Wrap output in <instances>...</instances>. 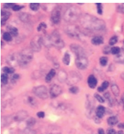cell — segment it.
I'll return each instance as SVG.
<instances>
[{"mask_svg":"<svg viewBox=\"0 0 124 134\" xmlns=\"http://www.w3.org/2000/svg\"><path fill=\"white\" fill-rule=\"evenodd\" d=\"M77 4H78V5H84V3H78Z\"/></svg>","mask_w":124,"mask_h":134,"instance_id":"obj_52","label":"cell"},{"mask_svg":"<svg viewBox=\"0 0 124 134\" xmlns=\"http://www.w3.org/2000/svg\"><path fill=\"white\" fill-rule=\"evenodd\" d=\"M79 91H80L79 88L77 86H73L69 88V92L73 94H76L78 93Z\"/></svg>","mask_w":124,"mask_h":134,"instance_id":"obj_31","label":"cell"},{"mask_svg":"<svg viewBox=\"0 0 124 134\" xmlns=\"http://www.w3.org/2000/svg\"><path fill=\"white\" fill-rule=\"evenodd\" d=\"M75 63L77 68L80 70H84L86 69L88 65V60L86 56L77 57Z\"/></svg>","mask_w":124,"mask_h":134,"instance_id":"obj_9","label":"cell"},{"mask_svg":"<svg viewBox=\"0 0 124 134\" xmlns=\"http://www.w3.org/2000/svg\"><path fill=\"white\" fill-rule=\"evenodd\" d=\"M65 32L67 35L72 39H80V30L74 26H69L66 27Z\"/></svg>","mask_w":124,"mask_h":134,"instance_id":"obj_6","label":"cell"},{"mask_svg":"<svg viewBox=\"0 0 124 134\" xmlns=\"http://www.w3.org/2000/svg\"><path fill=\"white\" fill-rule=\"evenodd\" d=\"M118 41V37L116 36L112 37L109 40V44L110 45H114Z\"/></svg>","mask_w":124,"mask_h":134,"instance_id":"obj_34","label":"cell"},{"mask_svg":"<svg viewBox=\"0 0 124 134\" xmlns=\"http://www.w3.org/2000/svg\"><path fill=\"white\" fill-rule=\"evenodd\" d=\"M3 72L6 74H13L15 72V69L13 67H9L7 66L4 67L2 69Z\"/></svg>","mask_w":124,"mask_h":134,"instance_id":"obj_27","label":"cell"},{"mask_svg":"<svg viewBox=\"0 0 124 134\" xmlns=\"http://www.w3.org/2000/svg\"><path fill=\"white\" fill-rule=\"evenodd\" d=\"M36 133L34 131L31 130L29 129H26L23 131L22 134H35Z\"/></svg>","mask_w":124,"mask_h":134,"instance_id":"obj_43","label":"cell"},{"mask_svg":"<svg viewBox=\"0 0 124 134\" xmlns=\"http://www.w3.org/2000/svg\"><path fill=\"white\" fill-rule=\"evenodd\" d=\"M98 134H105V133H104V130H103L102 129H99V130H98Z\"/></svg>","mask_w":124,"mask_h":134,"instance_id":"obj_48","label":"cell"},{"mask_svg":"<svg viewBox=\"0 0 124 134\" xmlns=\"http://www.w3.org/2000/svg\"><path fill=\"white\" fill-rule=\"evenodd\" d=\"M91 43L94 45H99L103 43L104 39L101 36H94L91 40Z\"/></svg>","mask_w":124,"mask_h":134,"instance_id":"obj_18","label":"cell"},{"mask_svg":"<svg viewBox=\"0 0 124 134\" xmlns=\"http://www.w3.org/2000/svg\"><path fill=\"white\" fill-rule=\"evenodd\" d=\"M46 28H47V24L44 22H42L38 25V27L37 28V30L38 32H40L41 31H43V30H45V29Z\"/></svg>","mask_w":124,"mask_h":134,"instance_id":"obj_33","label":"cell"},{"mask_svg":"<svg viewBox=\"0 0 124 134\" xmlns=\"http://www.w3.org/2000/svg\"><path fill=\"white\" fill-rule=\"evenodd\" d=\"M94 97L97 100V101L99 102H100V103H104V99H103L100 95L95 93L94 94Z\"/></svg>","mask_w":124,"mask_h":134,"instance_id":"obj_39","label":"cell"},{"mask_svg":"<svg viewBox=\"0 0 124 134\" xmlns=\"http://www.w3.org/2000/svg\"><path fill=\"white\" fill-rule=\"evenodd\" d=\"M116 131L113 129H109L108 131H107V134H116Z\"/></svg>","mask_w":124,"mask_h":134,"instance_id":"obj_46","label":"cell"},{"mask_svg":"<svg viewBox=\"0 0 124 134\" xmlns=\"http://www.w3.org/2000/svg\"><path fill=\"white\" fill-rule=\"evenodd\" d=\"M24 7L23 6H20V5H15L12 8V10L15 12H18L20 11V10L22 9Z\"/></svg>","mask_w":124,"mask_h":134,"instance_id":"obj_40","label":"cell"},{"mask_svg":"<svg viewBox=\"0 0 124 134\" xmlns=\"http://www.w3.org/2000/svg\"><path fill=\"white\" fill-rule=\"evenodd\" d=\"M50 36V39L52 46L55 47L57 49H62L64 47V42L61 39L58 32L55 31L53 32Z\"/></svg>","mask_w":124,"mask_h":134,"instance_id":"obj_4","label":"cell"},{"mask_svg":"<svg viewBox=\"0 0 124 134\" xmlns=\"http://www.w3.org/2000/svg\"><path fill=\"white\" fill-rule=\"evenodd\" d=\"M43 44V37L36 35L32 39L30 42L31 49L33 51L39 52Z\"/></svg>","mask_w":124,"mask_h":134,"instance_id":"obj_7","label":"cell"},{"mask_svg":"<svg viewBox=\"0 0 124 134\" xmlns=\"http://www.w3.org/2000/svg\"><path fill=\"white\" fill-rule=\"evenodd\" d=\"M120 52V48L118 47H113L111 48V52L113 54H117Z\"/></svg>","mask_w":124,"mask_h":134,"instance_id":"obj_37","label":"cell"},{"mask_svg":"<svg viewBox=\"0 0 124 134\" xmlns=\"http://www.w3.org/2000/svg\"><path fill=\"white\" fill-rule=\"evenodd\" d=\"M61 19V9L59 7L55 8L51 12V20L54 24H58L60 22Z\"/></svg>","mask_w":124,"mask_h":134,"instance_id":"obj_11","label":"cell"},{"mask_svg":"<svg viewBox=\"0 0 124 134\" xmlns=\"http://www.w3.org/2000/svg\"><path fill=\"white\" fill-rule=\"evenodd\" d=\"M81 79L82 76L80 73L77 71H71L68 76L67 80L66 82L68 85L73 86V85L79 82Z\"/></svg>","mask_w":124,"mask_h":134,"instance_id":"obj_8","label":"cell"},{"mask_svg":"<svg viewBox=\"0 0 124 134\" xmlns=\"http://www.w3.org/2000/svg\"><path fill=\"white\" fill-rule=\"evenodd\" d=\"M7 63L12 66H16L18 64V54L13 53L10 54L7 57Z\"/></svg>","mask_w":124,"mask_h":134,"instance_id":"obj_13","label":"cell"},{"mask_svg":"<svg viewBox=\"0 0 124 134\" xmlns=\"http://www.w3.org/2000/svg\"><path fill=\"white\" fill-rule=\"evenodd\" d=\"M62 89L61 87L57 84L53 85L50 89V95L51 97L55 98L59 96L62 93Z\"/></svg>","mask_w":124,"mask_h":134,"instance_id":"obj_12","label":"cell"},{"mask_svg":"<svg viewBox=\"0 0 124 134\" xmlns=\"http://www.w3.org/2000/svg\"><path fill=\"white\" fill-rule=\"evenodd\" d=\"M88 86L91 89L95 88L97 84V80L93 75H90L88 79Z\"/></svg>","mask_w":124,"mask_h":134,"instance_id":"obj_14","label":"cell"},{"mask_svg":"<svg viewBox=\"0 0 124 134\" xmlns=\"http://www.w3.org/2000/svg\"><path fill=\"white\" fill-rule=\"evenodd\" d=\"M118 134H124V132H123V131H119V132H118Z\"/></svg>","mask_w":124,"mask_h":134,"instance_id":"obj_50","label":"cell"},{"mask_svg":"<svg viewBox=\"0 0 124 134\" xmlns=\"http://www.w3.org/2000/svg\"><path fill=\"white\" fill-rule=\"evenodd\" d=\"M26 102L30 105L31 106H34L36 105V99L31 96H28L26 99Z\"/></svg>","mask_w":124,"mask_h":134,"instance_id":"obj_25","label":"cell"},{"mask_svg":"<svg viewBox=\"0 0 124 134\" xmlns=\"http://www.w3.org/2000/svg\"><path fill=\"white\" fill-rule=\"evenodd\" d=\"M123 128L124 129V124H123Z\"/></svg>","mask_w":124,"mask_h":134,"instance_id":"obj_53","label":"cell"},{"mask_svg":"<svg viewBox=\"0 0 124 134\" xmlns=\"http://www.w3.org/2000/svg\"><path fill=\"white\" fill-rule=\"evenodd\" d=\"M19 78H20V76L18 74H16V73L14 74L11 77V81L12 83L15 82L18 80Z\"/></svg>","mask_w":124,"mask_h":134,"instance_id":"obj_38","label":"cell"},{"mask_svg":"<svg viewBox=\"0 0 124 134\" xmlns=\"http://www.w3.org/2000/svg\"><path fill=\"white\" fill-rule=\"evenodd\" d=\"M29 6L30 9L33 11H37L40 8V4L39 3H31Z\"/></svg>","mask_w":124,"mask_h":134,"instance_id":"obj_30","label":"cell"},{"mask_svg":"<svg viewBox=\"0 0 124 134\" xmlns=\"http://www.w3.org/2000/svg\"><path fill=\"white\" fill-rule=\"evenodd\" d=\"M36 123V120L33 118L29 119L27 121V125L28 126L31 127L34 125Z\"/></svg>","mask_w":124,"mask_h":134,"instance_id":"obj_35","label":"cell"},{"mask_svg":"<svg viewBox=\"0 0 124 134\" xmlns=\"http://www.w3.org/2000/svg\"><path fill=\"white\" fill-rule=\"evenodd\" d=\"M28 116L27 112L20 111L16 113L14 117V119L16 121H20L26 119Z\"/></svg>","mask_w":124,"mask_h":134,"instance_id":"obj_16","label":"cell"},{"mask_svg":"<svg viewBox=\"0 0 124 134\" xmlns=\"http://www.w3.org/2000/svg\"><path fill=\"white\" fill-rule=\"evenodd\" d=\"M19 18L20 20L24 23H27L30 20L31 16L26 12H22L19 14Z\"/></svg>","mask_w":124,"mask_h":134,"instance_id":"obj_20","label":"cell"},{"mask_svg":"<svg viewBox=\"0 0 124 134\" xmlns=\"http://www.w3.org/2000/svg\"><path fill=\"white\" fill-rule=\"evenodd\" d=\"M81 16V12L79 8L75 7H70L66 10L64 14L65 21L69 23L75 22L79 19Z\"/></svg>","mask_w":124,"mask_h":134,"instance_id":"obj_2","label":"cell"},{"mask_svg":"<svg viewBox=\"0 0 124 134\" xmlns=\"http://www.w3.org/2000/svg\"><path fill=\"white\" fill-rule=\"evenodd\" d=\"M69 47L71 51L73 53L75 54L77 57L82 56H86L84 49L80 45L76 43H73L70 45Z\"/></svg>","mask_w":124,"mask_h":134,"instance_id":"obj_10","label":"cell"},{"mask_svg":"<svg viewBox=\"0 0 124 134\" xmlns=\"http://www.w3.org/2000/svg\"><path fill=\"white\" fill-rule=\"evenodd\" d=\"M111 48H110L109 47H106L103 49V52L105 54H108L110 52H111Z\"/></svg>","mask_w":124,"mask_h":134,"instance_id":"obj_44","label":"cell"},{"mask_svg":"<svg viewBox=\"0 0 124 134\" xmlns=\"http://www.w3.org/2000/svg\"><path fill=\"white\" fill-rule=\"evenodd\" d=\"M97 90H98V92H103L104 91V90H103V89L102 88L101 86L98 87Z\"/></svg>","mask_w":124,"mask_h":134,"instance_id":"obj_49","label":"cell"},{"mask_svg":"<svg viewBox=\"0 0 124 134\" xmlns=\"http://www.w3.org/2000/svg\"><path fill=\"white\" fill-rule=\"evenodd\" d=\"M96 5L97 6V12L99 15H102L103 11H102V6L101 3H96Z\"/></svg>","mask_w":124,"mask_h":134,"instance_id":"obj_36","label":"cell"},{"mask_svg":"<svg viewBox=\"0 0 124 134\" xmlns=\"http://www.w3.org/2000/svg\"><path fill=\"white\" fill-rule=\"evenodd\" d=\"M56 74V70L54 69H51L50 71L46 75V77H45V81L47 83H49L51 82L52 79L54 78Z\"/></svg>","mask_w":124,"mask_h":134,"instance_id":"obj_19","label":"cell"},{"mask_svg":"<svg viewBox=\"0 0 124 134\" xmlns=\"http://www.w3.org/2000/svg\"><path fill=\"white\" fill-rule=\"evenodd\" d=\"M105 112V109L104 107L102 106H99L96 109V114L98 118H102L103 115H104Z\"/></svg>","mask_w":124,"mask_h":134,"instance_id":"obj_22","label":"cell"},{"mask_svg":"<svg viewBox=\"0 0 124 134\" xmlns=\"http://www.w3.org/2000/svg\"><path fill=\"white\" fill-rule=\"evenodd\" d=\"M68 75L65 70H61L58 73V80L60 83H64L67 81Z\"/></svg>","mask_w":124,"mask_h":134,"instance_id":"obj_15","label":"cell"},{"mask_svg":"<svg viewBox=\"0 0 124 134\" xmlns=\"http://www.w3.org/2000/svg\"><path fill=\"white\" fill-rule=\"evenodd\" d=\"M111 90L115 96H118L120 93V90L118 86L116 85H112L111 86Z\"/></svg>","mask_w":124,"mask_h":134,"instance_id":"obj_29","label":"cell"},{"mask_svg":"<svg viewBox=\"0 0 124 134\" xmlns=\"http://www.w3.org/2000/svg\"><path fill=\"white\" fill-rule=\"evenodd\" d=\"M70 60H71V56L69 54L68 52H66L63 58V63L66 65H69L70 63Z\"/></svg>","mask_w":124,"mask_h":134,"instance_id":"obj_23","label":"cell"},{"mask_svg":"<svg viewBox=\"0 0 124 134\" xmlns=\"http://www.w3.org/2000/svg\"><path fill=\"white\" fill-rule=\"evenodd\" d=\"M7 29L8 32H9L12 36L16 37L18 35V29L16 28L11 26H9L7 27Z\"/></svg>","mask_w":124,"mask_h":134,"instance_id":"obj_21","label":"cell"},{"mask_svg":"<svg viewBox=\"0 0 124 134\" xmlns=\"http://www.w3.org/2000/svg\"><path fill=\"white\" fill-rule=\"evenodd\" d=\"M15 5V4L13 3H5L4 4V8L5 9H10L13 7Z\"/></svg>","mask_w":124,"mask_h":134,"instance_id":"obj_42","label":"cell"},{"mask_svg":"<svg viewBox=\"0 0 124 134\" xmlns=\"http://www.w3.org/2000/svg\"></svg>","mask_w":124,"mask_h":134,"instance_id":"obj_54","label":"cell"},{"mask_svg":"<svg viewBox=\"0 0 124 134\" xmlns=\"http://www.w3.org/2000/svg\"><path fill=\"white\" fill-rule=\"evenodd\" d=\"M118 119L115 116H112V117H110L108 119V120H107V122H108V123L109 125H111V126H113L116 124L118 123Z\"/></svg>","mask_w":124,"mask_h":134,"instance_id":"obj_24","label":"cell"},{"mask_svg":"<svg viewBox=\"0 0 124 134\" xmlns=\"http://www.w3.org/2000/svg\"><path fill=\"white\" fill-rule=\"evenodd\" d=\"M3 39L6 41L10 42L12 40V37L9 32H5L3 35Z\"/></svg>","mask_w":124,"mask_h":134,"instance_id":"obj_26","label":"cell"},{"mask_svg":"<svg viewBox=\"0 0 124 134\" xmlns=\"http://www.w3.org/2000/svg\"><path fill=\"white\" fill-rule=\"evenodd\" d=\"M9 81V76L6 73H3L1 75V82L4 85H6Z\"/></svg>","mask_w":124,"mask_h":134,"instance_id":"obj_28","label":"cell"},{"mask_svg":"<svg viewBox=\"0 0 124 134\" xmlns=\"http://www.w3.org/2000/svg\"><path fill=\"white\" fill-rule=\"evenodd\" d=\"M37 116L40 118H43L45 117V113L42 111L39 112L37 113Z\"/></svg>","mask_w":124,"mask_h":134,"instance_id":"obj_45","label":"cell"},{"mask_svg":"<svg viewBox=\"0 0 124 134\" xmlns=\"http://www.w3.org/2000/svg\"><path fill=\"white\" fill-rule=\"evenodd\" d=\"M108 58L105 56H102L99 59V62H100V64L102 66H105L107 65V63H108Z\"/></svg>","mask_w":124,"mask_h":134,"instance_id":"obj_32","label":"cell"},{"mask_svg":"<svg viewBox=\"0 0 124 134\" xmlns=\"http://www.w3.org/2000/svg\"><path fill=\"white\" fill-rule=\"evenodd\" d=\"M33 92L37 97L42 99H46L49 96L47 88L44 85L35 87L33 89Z\"/></svg>","mask_w":124,"mask_h":134,"instance_id":"obj_5","label":"cell"},{"mask_svg":"<svg viewBox=\"0 0 124 134\" xmlns=\"http://www.w3.org/2000/svg\"><path fill=\"white\" fill-rule=\"evenodd\" d=\"M80 24L84 28L89 31H100L104 28V22L89 14H85L80 18Z\"/></svg>","mask_w":124,"mask_h":134,"instance_id":"obj_1","label":"cell"},{"mask_svg":"<svg viewBox=\"0 0 124 134\" xmlns=\"http://www.w3.org/2000/svg\"><path fill=\"white\" fill-rule=\"evenodd\" d=\"M33 51L30 48H25L18 54V65L22 67L27 66L33 59Z\"/></svg>","mask_w":124,"mask_h":134,"instance_id":"obj_3","label":"cell"},{"mask_svg":"<svg viewBox=\"0 0 124 134\" xmlns=\"http://www.w3.org/2000/svg\"><path fill=\"white\" fill-rule=\"evenodd\" d=\"M122 101H123V103L124 104V94L123 95V97H122Z\"/></svg>","mask_w":124,"mask_h":134,"instance_id":"obj_51","label":"cell"},{"mask_svg":"<svg viewBox=\"0 0 124 134\" xmlns=\"http://www.w3.org/2000/svg\"><path fill=\"white\" fill-rule=\"evenodd\" d=\"M109 85V82L107 81H105L102 83L101 87L103 89V90H105V89H106L108 87Z\"/></svg>","mask_w":124,"mask_h":134,"instance_id":"obj_41","label":"cell"},{"mask_svg":"<svg viewBox=\"0 0 124 134\" xmlns=\"http://www.w3.org/2000/svg\"><path fill=\"white\" fill-rule=\"evenodd\" d=\"M11 15V13L7 11L2 10H1V25L2 26L6 24L7 21L9 19L10 16Z\"/></svg>","mask_w":124,"mask_h":134,"instance_id":"obj_17","label":"cell"},{"mask_svg":"<svg viewBox=\"0 0 124 134\" xmlns=\"http://www.w3.org/2000/svg\"><path fill=\"white\" fill-rule=\"evenodd\" d=\"M104 97L106 98V99H109L110 98V93H108V92H107L106 93H105L104 94Z\"/></svg>","mask_w":124,"mask_h":134,"instance_id":"obj_47","label":"cell"}]
</instances>
